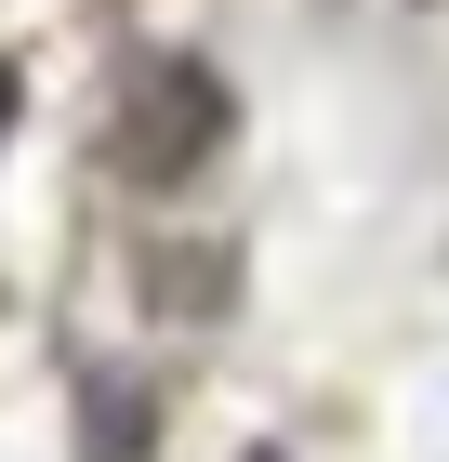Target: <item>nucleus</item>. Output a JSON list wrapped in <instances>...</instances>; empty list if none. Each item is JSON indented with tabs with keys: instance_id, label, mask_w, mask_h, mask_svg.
<instances>
[{
	"instance_id": "nucleus-1",
	"label": "nucleus",
	"mask_w": 449,
	"mask_h": 462,
	"mask_svg": "<svg viewBox=\"0 0 449 462\" xmlns=\"http://www.w3.org/2000/svg\"><path fill=\"white\" fill-rule=\"evenodd\" d=\"M145 106H159V119H133V133H119V172H133V185H173L185 159L225 133V79L185 67V53H159V67H145Z\"/></svg>"
},
{
	"instance_id": "nucleus-2",
	"label": "nucleus",
	"mask_w": 449,
	"mask_h": 462,
	"mask_svg": "<svg viewBox=\"0 0 449 462\" xmlns=\"http://www.w3.org/2000/svg\"><path fill=\"white\" fill-rule=\"evenodd\" d=\"M0 133H14V67H0Z\"/></svg>"
}]
</instances>
